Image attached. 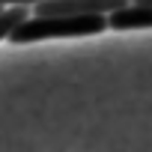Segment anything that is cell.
Segmentation results:
<instances>
[{"label":"cell","instance_id":"cell-3","mask_svg":"<svg viewBox=\"0 0 152 152\" xmlns=\"http://www.w3.org/2000/svg\"><path fill=\"white\" fill-rule=\"evenodd\" d=\"M30 18V6H9V9H0V39H9V33L24 24Z\"/></svg>","mask_w":152,"mask_h":152},{"label":"cell","instance_id":"cell-2","mask_svg":"<svg viewBox=\"0 0 152 152\" xmlns=\"http://www.w3.org/2000/svg\"><path fill=\"white\" fill-rule=\"evenodd\" d=\"M152 27V6H122L107 15V30H149Z\"/></svg>","mask_w":152,"mask_h":152},{"label":"cell","instance_id":"cell-4","mask_svg":"<svg viewBox=\"0 0 152 152\" xmlns=\"http://www.w3.org/2000/svg\"><path fill=\"white\" fill-rule=\"evenodd\" d=\"M42 0H0V9H9V6H36Z\"/></svg>","mask_w":152,"mask_h":152},{"label":"cell","instance_id":"cell-1","mask_svg":"<svg viewBox=\"0 0 152 152\" xmlns=\"http://www.w3.org/2000/svg\"><path fill=\"white\" fill-rule=\"evenodd\" d=\"M107 30L104 15H75V18H36L30 15L24 24H18L9 33V42L27 45L42 39H72V36H96Z\"/></svg>","mask_w":152,"mask_h":152}]
</instances>
